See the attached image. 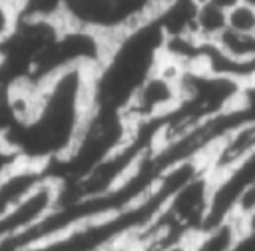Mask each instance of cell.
<instances>
[{
	"label": "cell",
	"mask_w": 255,
	"mask_h": 251,
	"mask_svg": "<svg viewBox=\"0 0 255 251\" xmlns=\"http://www.w3.org/2000/svg\"><path fill=\"white\" fill-rule=\"evenodd\" d=\"M227 28L235 32H247L255 34V8L247 4H235L227 12Z\"/></svg>",
	"instance_id": "11"
},
{
	"label": "cell",
	"mask_w": 255,
	"mask_h": 251,
	"mask_svg": "<svg viewBox=\"0 0 255 251\" xmlns=\"http://www.w3.org/2000/svg\"><path fill=\"white\" fill-rule=\"evenodd\" d=\"M241 4H247V6H253L255 8V0H239Z\"/></svg>",
	"instance_id": "18"
},
{
	"label": "cell",
	"mask_w": 255,
	"mask_h": 251,
	"mask_svg": "<svg viewBox=\"0 0 255 251\" xmlns=\"http://www.w3.org/2000/svg\"><path fill=\"white\" fill-rule=\"evenodd\" d=\"M227 28V12L215 4L201 0L195 16V36L201 40H215Z\"/></svg>",
	"instance_id": "9"
},
{
	"label": "cell",
	"mask_w": 255,
	"mask_h": 251,
	"mask_svg": "<svg viewBox=\"0 0 255 251\" xmlns=\"http://www.w3.org/2000/svg\"><path fill=\"white\" fill-rule=\"evenodd\" d=\"M243 84L215 76L203 68L183 70L179 76V100L171 112L153 120L155 145L165 143L197 127L213 116L229 110L239 100Z\"/></svg>",
	"instance_id": "3"
},
{
	"label": "cell",
	"mask_w": 255,
	"mask_h": 251,
	"mask_svg": "<svg viewBox=\"0 0 255 251\" xmlns=\"http://www.w3.org/2000/svg\"><path fill=\"white\" fill-rule=\"evenodd\" d=\"M92 72L64 70L30 92L28 114L6 139L22 163L48 167L70 151L92 114Z\"/></svg>",
	"instance_id": "1"
},
{
	"label": "cell",
	"mask_w": 255,
	"mask_h": 251,
	"mask_svg": "<svg viewBox=\"0 0 255 251\" xmlns=\"http://www.w3.org/2000/svg\"><path fill=\"white\" fill-rule=\"evenodd\" d=\"M251 211H255V183H253V185L243 193V197L239 199L235 215H237L239 219H243V217H247Z\"/></svg>",
	"instance_id": "15"
},
{
	"label": "cell",
	"mask_w": 255,
	"mask_h": 251,
	"mask_svg": "<svg viewBox=\"0 0 255 251\" xmlns=\"http://www.w3.org/2000/svg\"><path fill=\"white\" fill-rule=\"evenodd\" d=\"M243 221V227H249V229H255V211H251L247 217L241 219Z\"/></svg>",
	"instance_id": "17"
},
{
	"label": "cell",
	"mask_w": 255,
	"mask_h": 251,
	"mask_svg": "<svg viewBox=\"0 0 255 251\" xmlns=\"http://www.w3.org/2000/svg\"><path fill=\"white\" fill-rule=\"evenodd\" d=\"M253 183H255V151L237 165H233L231 169H227L225 173L213 177L205 231L223 223L229 217H235L239 199Z\"/></svg>",
	"instance_id": "6"
},
{
	"label": "cell",
	"mask_w": 255,
	"mask_h": 251,
	"mask_svg": "<svg viewBox=\"0 0 255 251\" xmlns=\"http://www.w3.org/2000/svg\"><path fill=\"white\" fill-rule=\"evenodd\" d=\"M255 151V122L243 124L225 135L205 157V167L211 177H217L249 157Z\"/></svg>",
	"instance_id": "8"
},
{
	"label": "cell",
	"mask_w": 255,
	"mask_h": 251,
	"mask_svg": "<svg viewBox=\"0 0 255 251\" xmlns=\"http://www.w3.org/2000/svg\"><path fill=\"white\" fill-rule=\"evenodd\" d=\"M207 2L215 4L217 8H221V10H225V12H229L235 4H239V0H207Z\"/></svg>",
	"instance_id": "16"
},
{
	"label": "cell",
	"mask_w": 255,
	"mask_h": 251,
	"mask_svg": "<svg viewBox=\"0 0 255 251\" xmlns=\"http://www.w3.org/2000/svg\"><path fill=\"white\" fill-rule=\"evenodd\" d=\"M58 183L50 177L40 181L28 195L0 215V239L16 237L40 223L58 205Z\"/></svg>",
	"instance_id": "7"
},
{
	"label": "cell",
	"mask_w": 255,
	"mask_h": 251,
	"mask_svg": "<svg viewBox=\"0 0 255 251\" xmlns=\"http://www.w3.org/2000/svg\"><path fill=\"white\" fill-rule=\"evenodd\" d=\"M183 68L163 60L159 68L143 82V86L135 92L133 100L124 110V118L129 126L157 120L173 110L179 100V76Z\"/></svg>",
	"instance_id": "5"
},
{
	"label": "cell",
	"mask_w": 255,
	"mask_h": 251,
	"mask_svg": "<svg viewBox=\"0 0 255 251\" xmlns=\"http://www.w3.org/2000/svg\"><path fill=\"white\" fill-rule=\"evenodd\" d=\"M213 42L223 52H227L233 58H239V60H251V58H255V34L235 32L231 28H225Z\"/></svg>",
	"instance_id": "10"
},
{
	"label": "cell",
	"mask_w": 255,
	"mask_h": 251,
	"mask_svg": "<svg viewBox=\"0 0 255 251\" xmlns=\"http://www.w3.org/2000/svg\"><path fill=\"white\" fill-rule=\"evenodd\" d=\"M245 112L249 114L251 122H255V82H249V84H243L241 88V94H239V100H237Z\"/></svg>",
	"instance_id": "14"
},
{
	"label": "cell",
	"mask_w": 255,
	"mask_h": 251,
	"mask_svg": "<svg viewBox=\"0 0 255 251\" xmlns=\"http://www.w3.org/2000/svg\"><path fill=\"white\" fill-rule=\"evenodd\" d=\"M16 18H18V8L8 0H0V42L10 34V30L16 24Z\"/></svg>",
	"instance_id": "12"
},
{
	"label": "cell",
	"mask_w": 255,
	"mask_h": 251,
	"mask_svg": "<svg viewBox=\"0 0 255 251\" xmlns=\"http://www.w3.org/2000/svg\"><path fill=\"white\" fill-rule=\"evenodd\" d=\"M165 34L147 18L110 40L108 52L92 72V110L124 114L143 82L159 68Z\"/></svg>",
	"instance_id": "2"
},
{
	"label": "cell",
	"mask_w": 255,
	"mask_h": 251,
	"mask_svg": "<svg viewBox=\"0 0 255 251\" xmlns=\"http://www.w3.org/2000/svg\"><path fill=\"white\" fill-rule=\"evenodd\" d=\"M213 177L207 167L169 197L153 221L128 243L133 251H161L179 243L195 241L205 231L211 203Z\"/></svg>",
	"instance_id": "4"
},
{
	"label": "cell",
	"mask_w": 255,
	"mask_h": 251,
	"mask_svg": "<svg viewBox=\"0 0 255 251\" xmlns=\"http://www.w3.org/2000/svg\"><path fill=\"white\" fill-rule=\"evenodd\" d=\"M20 163H22V161H20L18 153H16L6 141H0V181H2L6 175H10Z\"/></svg>",
	"instance_id": "13"
}]
</instances>
